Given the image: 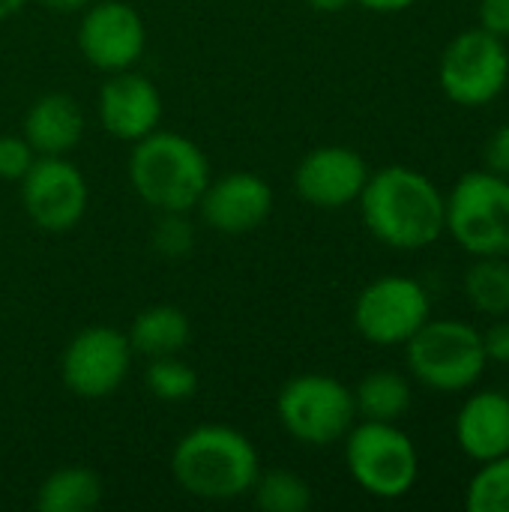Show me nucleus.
Returning <instances> with one entry per match:
<instances>
[{
  "mask_svg": "<svg viewBox=\"0 0 509 512\" xmlns=\"http://www.w3.org/2000/svg\"><path fill=\"white\" fill-rule=\"evenodd\" d=\"M438 81L447 99L465 108L489 105L504 93L509 81V48L489 30L459 33L441 54Z\"/></svg>",
  "mask_w": 509,
  "mask_h": 512,
  "instance_id": "8",
  "label": "nucleus"
},
{
  "mask_svg": "<svg viewBox=\"0 0 509 512\" xmlns=\"http://www.w3.org/2000/svg\"><path fill=\"white\" fill-rule=\"evenodd\" d=\"M465 507L471 512H509V453L483 462L468 483Z\"/></svg>",
  "mask_w": 509,
  "mask_h": 512,
  "instance_id": "24",
  "label": "nucleus"
},
{
  "mask_svg": "<svg viewBox=\"0 0 509 512\" xmlns=\"http://www.w3.org/2000/svg\"><path fill=\"white\" fill-rule=\"evenodd\" d=\"M354 3H360V6H363V9H369V12L393 15V12H405V9H411L417 0H354Z\"/></svg>",
  "mask_w": 509,
  "mask_h": 512,
  "instance_id": "31",
  "label": "nucleus"
},
{
  "mask_svg": "<svg viewBox=\"0 0 509 512\" xmlns=\"http://www.w3.org/2000/svg\"><path fill=\"white\" fill-rule=\"evenodd\" d=\"M465 297L489 318L509 315V258H477L465 273Z\"/></svg>",
  "mask_w": 509,
  "mask_h": 512,
  "instance_id": "21",
  "label": "nucleus"
},
{
  "mask_svg": "<svg viewBox=\"0 0 509 512\" xmlns=\"http://www.w3.org/2000/svg\"><path fill=\"white\" fill-rule=\"evenodd\" d=\"M126 171L135 195L156 213H192L213 177L207 153L171 129L135 141Z\"/></svg>",
  "mask_w": 509,
  "mask_h": 512,
  "instance_id": "3",
  "label": "nucleus"
},
{
  "mask_svg": "<svg viewBox=\"0 0 509 512\" xmlns=\"http://www.w3.org/2000/svg\"><path fill=\"white\" fill-rule=\"evenodd\" d=\"M276 417L303 447H333L357 423L354 393L339 378L306 372L282 384Z\"/></svg>",
  "mask_w": 509,
  "mask_h": 512,
  "instance_id": "6",
  "label": "nucleus"
},
{
  "mask_svg": "<svg viewBox=\"0 0 509 512\" xmlns=\"http://www.w3.org/2000/svg\"><path fill=\"white\" fill-rule=\"evenodd\" d=\"M36 3L54 15H81L93 0H36Z\"/></svg>",
  "mask_w": 509,
  "mask_h": 512,
  "instance_id": "30",
  "label": "nucleus"
},
{
  "mask_svg": "<svg viewBox=\"0 0 509 512\" xmlns=\"http://www.w3.org/2000/svg\"><path fill=\"white\" fill-rule=\"evenodd\" d=\"M309 9L315 12H324V15H333V12H342L345 6H351L354 0H306Z\"/></svg>",
  "mask_w": 509,
  "mask_h": 512,
  "instance_id": "32",
  "label": "nucleus"
},
{
  "mask_svg": "<svg viewBox=\"0 0 509 512\" xmlns=\"http://www.w3.org/2000/svg\"><path fill=\"white\" fill-rule=\"evenodd\" d=\"M171 474L186 495L225 504L252 492L261 474V459L249 435L240 429L204 423L189 429L174 444Z\"/></svg>",
  "mask_w": 509,
  "mask_h": 512,
  "instance_id": "2",
  "label": "nucleus"
},
{
  "mask_svg": "<svg viewBox=\"0 0 509 512\" xmlns=\"http://www.w3.org/2000/svg\"><path fill=\"white\" fill-rule=\"evenodd\" d=\"M273 204V186L261 174L228 171L222 177H210L195 210L207 228L228 237H243L258 231L270 219Z\"/></svg>",
  "mask_w": 509,
  "mask_h": 512,
  "instance_id": "13",
  "label": "nucleus"
},
{
  "mask_svg": "<svg viewBox=\"0 0 509 512\" xmlns=\"http://www.w3.org/2000/svg\"><path fill=\"white\" fill-rule=\"evenodd\" d=\"M486 168L509 180V123H504L486 144Z\"/></svg>",
  "mask_w": 509,
  "mask_h": 512,
  "instance_id": "28",
  "label": "nucleus"
},
{
  "mask_svg": "<svg viewBox=\"0 0 509 512\" xmlns=\"http://www.w3.org/2000/svg\"><path fill=\"white\" fill-rule=\"evenodd\" d=\"M129 345L135 351V357H171V354H183V348L192 339V321L180 306L171 303H156L141 309L129 330Z\"/></svg>",
  "mask_w": 509,
  "mask_h": 512,
  "instance_id": "18",
  "label": "nucleus"
},
{
  "mask_svg": "<svg viewBox=\"0 0 509 512\" xmlns=\"http://www.w3.org/2000/svg\"><path fill=\"white\" fill-rule=\"evenodd\" d=\"M354 408L360 420H378V423H399L411 408V384L405 375L378 369L369 372L354 390Z\"/></svg>",
  "mask_w": 509,
  "mask_h": 512,
  "instance_id": "20",
  "label": "nucleus"
},
{
  "mask_svg": "<svg viewBox=\"0 0 509 512\" xmlns=\"http://www.w3.org/2000/svg\"><path fill=\"white\" fill-rule=\"evenodd\" d=\"M87 120L69 93H42L21 120V135L36 156H69L84 138Z\"/></svg>",
  "mask_w": 509,
  "mask_h": 512,
  "instance_id": "16",
  "label": "nucleus"
},
{
  "mask_svg": "<svg viewBox=\"0 0 509 512\" xmlns=\"http://www.w3.org/2000/svg\"><path fill=\"white\" fill-rule=\"evenodd\" d=\"M405 360L411 375L438 393L471 390L486 372L483 333L465 321H426L408 342Z\"/></svg>",
  "mask_w": 509,
  "mask_h": 512,
  "instance_id": "4",
  "label": "nucleus"
},
{
  "mask_svg": "<svg viewBox=\"0 0 509 512\" xmlns=\"http://www.w3.org/2000/svg\"><path fill=\"white\" fill-rule=\"evenodd\" d=\"M249 495L264 512H306L312 507V486L285 468L261 471Z\"/></svg>",
  "mask_w": 509,
  "mask_h": 512,
  "instance_id": "22",
  "label": "nucleus"
},
{
  "mask_svg": "<svg viewBox=\"0 0 509 512\" xmlns=\"http://www.w3.org/2000/svg\"><path fill=\"white\" fill-rule=\"evenodd\" d=\"M480 27L498 39H509V0H483L480 3Z\"/></svg>",
  "mask_w": 509,
  "mask_h": 512,
  "instance_id": "27",
  "label": "nucleus"
},
{
  "mask_svg": "<svg viewBox=\"0 0 509 512\" xmlns=\"http://www.w3.org/2000/svg\"><path fill=\"white\" fill-rule=\"evenodd\" d=\"M75 42L93 69L111 75L138 66L147 48V24L126 0H93L81 12Z\"/></svg>",
  "mask_w": 509,
  "mask_h": 512,
  "instance_id": "12",
  "label": "nucleus"
},
{
  "mask_svg": "<svg viewBox=\"0 0 509 512\" xmlns=\"http://www.w3.org/2000/svg\"><path fill=\"white\" fill-rule=\"evenodd\" d=\"M36 162L33 147L24 135H0V180L18 183Z\"/></svg>",
  "mask_w": 509,
  "mask_h": 512,
  "instance_id": "26",
  "label": "nucleus"
},
{
  "mask_svg": "<svg viewBox=\"0 0 509 512\" xmlns=\"http://www.w3.org/2000/svg\"><path fill=\"white\" fill-rule=\"evenodd\" d=\"M444 231L474 258H509V180L468 171L447 198Z\"/></svg>",
  "mask_w": 509,
  "mask_h": 512,
  "instance_id": "7",
  "label": "nucleus"
},
{
  "mask_svg": "<svg viewBox=\"0 0 509 512\" xmlns=\"http://www.w3.org/2000/svg\"><path fill=\"white\" fill-rule=\"evenodd\" d=\"M132 357L135 351L123 330L108 324L84 327L63 348L60 381L75 399L99 402L123 387L132 369Z\"/></svg>",
  "mask_w": 509,
  "mask_h": 512,
  "instance_id": "9",
  "label": "nucleus"
},
{
  "mask_svg": "<svg viewBox=\"0 0 509 512\" xmlns=\"http://www.w3.org/2000/svg\"><path fill=\"white\" fill-rule=\"evenodd\" d=\"M366 159L345 144H324L309 150L294 168V189L300 201L318 210H342L357 204L366 180Z\"/></svg>",
  "mask_w": 509,
  "mask_h": 512,
  "instance_id": "14",
  "label": "nucleus"
},
{
  "mask_svg": "<svg viewBox=\"0 0 509 512\" xmlns=\"http://www.w3.org/2000/svg\"><path fill=\"white\" fill-rule=\"evenodd\" d=\"M96 111L102 129L114 141L135 144L159 129L165 108H162L159 87L147 75L135 69H123V72H111L102 81L96 96Z\"/></svg>",
  "mask_w": 509,
  "mask_h": 512,
  "instance_id": "15",
  "label": "nucleus"
},
{
  "mask_svg": "<svg viewBox=\"0 0 509 512\" xmlns=\"http://www.w3.org/2000/svg\"><path fill=\"white\" fill-rule=\"evenodd\" d=\"M21 207L27 219L45 234H66L81 225L90 186L84 171L69 156H36L30 171L18 180Z\"/></svg>",
  "mask_w": 509,
  "mask_h": 512,
  "instance_id": "11",
  "label": "nucleus"
},
{
  "mask_svg": "<svg viewBox=\"0 0 509 512\" xmlns=\"http://www.w3.org/2000/svg\"><path fill=\"white\" fill-rule=\"evenodd\" d=\"M189 213H159L153 246L165 258H183L192 249V225L186 219Z\"/></svg>",
  "mask_w": 509,
  "mask_h": 512,
  "instance_id": "25",
  "label": "nucleus"
},
{
  "mask_svg": "<svg viewBox=\"0 0 509 512\" xmlns=\"http://www.w3.org/2000/svg\"><path fill=\"white\" fill-rule=\"evenodd\" d=\"M357 204L369 234L390 249H426L444 234L447 198L417 168L387 165L369 174Z\"/></svg>",
  "mask_w": 509,
  "mask_h": 512,
  "instance_id": "1",
  "label": "nucleus"
},
{
  "mask_svg": "<svg viewBox=\"0 0 509 512\" xmlns=\"http://www.w3.org/2000/svg\"><path fill=\"white\" fill-rule=\"evenodd\" d=\"M27 3H30V0H0V21H3V18L18 15Z\"/></svg>",
  "mask_w": 509,
  "mask_h": 512,
  "instance_id": "33",
  "label": "nucleus"
},
{
  "mask_svg": "<svg viewBox=\"0 0 509 512\" xmlns=\"http://www.w3.org/2000/svg\"><path fill=\"white\" fill-rule=\"evenodd\" d=\"M456 441L474 462L509 453V396L498 390L474 393L456 417Z\"/></svg>",
  "mask_w": 509,
  "mask_h": 512,
  "instance_id": "17",
  "label": "nucleus"
},
{
  "mask_svg": "<svg viewBox=\"0 0 509 512\" xmlns=\"http://www.w3.org/2000/svg\"><path fill=\"white\" fill-rule=\"evenodd\" d=\"M345 441V462L351 480L378 501L405 498L420 477V456L414 441L396 423L360 420Z\"/></svg>",
  "mask_w": 509,
  "mask_h": 512,
  "instance_id": "5",
  "label": "nucleus"
},
{
  "mask_svg": "<svg viewBox=\"0 0 509 512\" xmlns=\"http://www.w3.org/2000/svg\"><path fill=\"white\" fill-rule=\"evenodd\" d=\"M483 351L489 363H509V321H495L483 330Z\"/></svg>",
  "mask_w": 509,
  "mask_h": 512,
  "instance_id": "29",
  "label": "nucleus"
},
{
  "mask_svg": "<svg viewBox=\"0 0 509 512\" xmlns=\"http://www.w3.org/2000/svg\"><path fill=\"white\" fill-rule=\"evenodd\" d=\"M144 384L159 402L180 405L198 393V372L186 360H180V354L153 357L147 372H144Z\"/></svg>",
  "mask_w": 509,
  "mask_h": 512,
  "instance_id": "23",
  "label": "nucleus"
},
{
  "mask_svg": "<svg viewBox=\"0 0 509 512\" xmlns=\"http://www.w3.org/2000/svg\"><path fill=\"white\" fill-rule=\"evenodd\" d=\"M429 318V291L411 276H381L354 300V327L378 348L405 345Z\"/></svg>",
  "mask_w": 509,
  "mask_h": 512,
  "instance_id": "10",
  "label": "nucleus"
},
{
  "mask_svg": "<svg viewBox=\"0 0 509 512\" xmlns=\"http://www.w3.org/2000/svg\"><path fill=\"white\" fill-rule=\"evenodd\" d=\"M102 477L87 465L51 471L36 489L39 512H90L102 504Z\"/></svg>",
  "mask_w": 509,
  "mask_h": 512,
  "instance_id": "19",
  "label": "nucleus"
}]
</instances>
